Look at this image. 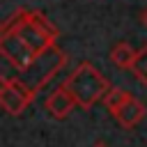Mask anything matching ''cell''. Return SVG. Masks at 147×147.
I'll return each mask as SVG.
<instances>
[{
	"label": "cell",
	"instance_id": "5b68a950",
	"mask_svg": "<svg viewBox=\"0 0 147 147\" xmlns=\"http://www.w3.org/2000/svg\"><path fill=\"white\" fill-rule=\"evenodd\" d=\"M34 90H30L21 78H9L5 76L2 78V85H0V106L5 108V113L9 115H21L30 101L34 99Z\"/></svg>",
	"mask_w": 147,
	"mask_h": 147
},
{
	"label": "cell",
	"instance_id": "9c48e42d",
	"mask_svg": "<svg viewBox=\"0 0 147 147\" xmlns=\"http://www.w3.org/2000/svg\"><path fill=\"white\" fill-rule=\"evenodd\" d=\"M131 96H133V94H131V92H126L124 87H110V90H108V94L103 96V106H106V110H108V113H115V110H117L124 101H129Z\"/></svg>",
	"mask_w": 147,
	"mask_h": 147
},
{
	"label": "cell",
	"instance_id": "7c38bea8",
	"mask_svg": "<svg viewBox=\"0 0 147 147\" xmlns=\"http://www.w3.org/2000/svg\"><path fill=\"white\" fill-rule=\"evenodd\" d=\"M92 147H106V145H103V142H94Z\"/></svg>",
	"mask_w": 147,
	"mask_h": 147
},
{
	"label": "cell",
	"instance_id": "277c9868",
	"mask_svg": "<svg viewBox=\"0 0 147 147\" xmlns=\"http://www.w3.org/2000/svg\"><path fill=\"white\" fill-rule=\"evenodd\" d=\"M0 53H2V57L11 64V67H16L18 71H25L34 60H37V51L23 39V37H18L16 32H0Z\"/></svg>",
	"mask_w": 147,
	"mask_h": 147
},
{
	"label": "cell",
	"instance_id": "8fae6325",
	"mask_svg": "<svg viewBox=\"0 0 147 147\" xmlns=\"http://www.w3.org/2000/svg\"><path fill=\"white\" fill-rule=\"evenodd\" d=\"M142 23H145V28H147V9L142 11Z\"/></svg>",
	"mask_w": 147,
	"mask_h": 147
},
{
	"label": "cell",
	"instance_id": "8992f818",
	"mask_svg": "<svg viewBox=\"0 0 147 147\" xmlns=\"http://www.w3.org/2000/svg\"><path fill=\"white\" fill-rule=\"evenodd\" d=\"M76 106H78V103H76L74 94H71L64 85L55 87V90L46 96V101H44L46 113H48L51 117H55V119H64V117H69V113H71Z\"/></svg>",
	"mask_w": 147,
	"mask_h": 147
},
{
	"label": "cell",
	"instance_id": "3957f363",
	"mask_svg": "<svg viewBox=\"0 0 147 147\" xmlns=\"http://www.w3.org/2000/svg\"><path fill=\"white\" fill-rule=\"evenodd\" d=\"M64 62H67V55L57 48V46H51L48 51H44V53H39L37 55V60L25 69V71H21V80L30 87V90H41L62 67H64Z\"/></svg>",
	"mask_w": 147,
	"mask_h": 147
},
{
	"label": "cell",
	"instance_id": "ba28073f",
	"mask_svg": "<svg viewBox=\"0 0 147 147\" xmlns=\"http://www.w3.org/2000/svg\"><path fill=\"white\" fill-rule=\"evenodd\" d=\"M133 57H136V51H133V46L126 44V41H117V44L113 46V51H110V60H113L119 69H129L131 62H133Z\"/></svg>",
	"mask_w": 147,
	"mask_h": 147
},
{
	"label": "cell",
	"instance_id": "52a82bcc",
	"mask_svg": "<svg viewBox=\"0 0 147 147\" xmlns=\"http://www.w3.org/2000/svg\"><path fill=\"white\" fill-rule=\"evenodd\" d=\"M113 115H115V119H117L124 129H133V126L145 117V106H142L136 96H131V99H129V101H124V103H122Z\"/></svg>",
	"mask_w": 147,
	"mask_h": 147
},
{
	"label": "cell",
	"instance_id": "30bf717a",
	"mask_svg": "<svg viewBox=\"0 0 147 147\" xmlns=\"http://www.w3.org/2000/svg\"><path fill=\"white\" fill-rule=\"evenodd\" d=\"M129 71H131L140 83H145V85H147V46H142V48H138V51H136V57H133V62H131Z\"/></svg>",
	"mask_w": 147,
	"mask_h": 147
},
{
	"label": "cell",
	"instance_id": "7a4b0ae2",
	"mask_svg": "<svg viewBox=\"0 0 147 147\" xmlns=\"http://www.w3.org/2000/svg\"><path fill=\"white\" fill-rule=\"evenodd\" d=\"M62 85L74 94L80 108H92L96 101H103V96L110 90L108 78L90 62H80Z\"/></svg>",
	"mask_w": 147,
	"mask_h": 147
},
{
	"label": "cell",
	"instance_id": "6da1fadb",
	"mask_svg": "<svg viewBox=\"0 0 147 147\" xmlns=\"http://www.w3.org/2000/svg\"><path fill=\"white\" fill-rule=\"evenodd\" d=\"M0 32H16L37 53L48 51L51 46H55V39H57L55 23L48 21L41 11H34V9H18L14 16H9L2 23Z\"/></svg>",
	"mask_w": 147,
	"mask_h": 147
}]
</instances>
